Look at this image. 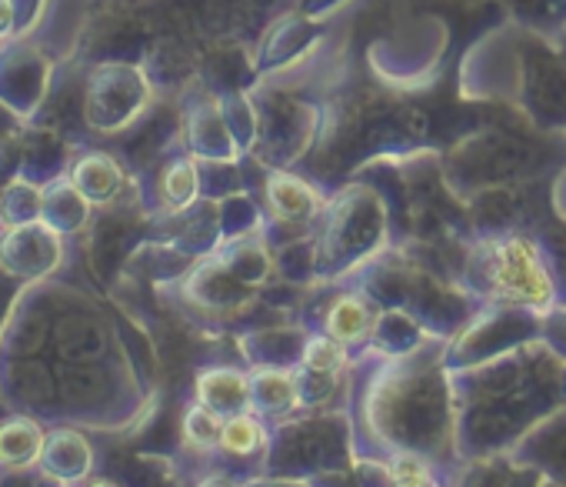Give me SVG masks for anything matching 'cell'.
Returning <instances> with one entry per match:
<instances>
[{
	"mask_svg": "<svg viewBox=\"0 0 566 487\" xmlns=\"http://www.w3.org/2000/svg\"><path fill=\"white\" fill-rule=\"evenodd\" d=\"M493 284L500 294L523 304H543L549 298V278L526 240L503 244L493 265Z\"/></svg>",
	"mask_w": 566,
	"mask_h": 487,
	"instance_id": "cell-1",
	"label": "cell"
},
{
	"mask_svg": "<svg viewBox=\"0 0 566 487\" xmlns=\"http://www.w3.org/2000/svg\"><path fill=\"white\" fill-rule=\"evenodd\" d=\"M41 450V431L31 421H11L0 427V460L28 464Z\"/></svg>",
	"mask_w": 566,
	"mask_h": 487,
	"instance_id": "cell-2",
	"label": "cell"
},
{
	"mask_svg": "<svg viewBox=\"0 0 566 487\" xmlns=\"http://www.w3.org/2000/svg\"><path fill=\"white\" fill-rule=\"evenodd\" d=\"M270 200L283 217H307L314 207V194L297 184L294 177H273L270 180Z\"/></svg>",
	"mask_w": 566,
	"mask_h": 487,
	"instance_id": "cell-3",
	"label": "cell"
},
{
	"mask_svg": "<svg viewBox=\"0 0 566 487\" xmlns=\"http://www.w3.org/2000/svg\"><path fill=\"white\" fill-rule=\"evenodd\" d=\"M327 324H331V334H334V338L350 341V338L364 334V328H367V308H364L360 301H354V298H344V301L334 308V314H331Z\"/></svg>",
	"mask_w": 566,
	"mask_h": 487,
	"instance_id": "cell-4",
	"label": "cell"
},
{
	"mask_svg": "<svg viewBox=\"0 0 566 487\" xmlns=\"http://www.w3.org/2000/svg\"><path fill=\"white\" fill-rule=\"evenodd\" d=\"M260 427L250 417H230L220 431V444L233 454H250L260 447Z\"/></svg>",
	"mask_w": 566,
	"mask_h": 487,
	"instance_id": "cell-5",
	"label": "cell"
},
{
	"mask_svg": "<svg viewBox=\"0 0 566 487\" xmlns=\"http://www.w3.org/2000/svg\"><path fill=\"white\" fill-rule=\"evenodd\" d=\"M164 190H167V197H170L174 204H187V200L193 197V190H197V174H193V167H187V164L170 167V174H167V180H164Z\"/></svg>",
	"mask_w": 566,
	"mask_h": 487,
	"instance_id": "cell-6",
	"label": "cell"
},
{
	"mask_svg": "<svg viewBox=\"0 0 566 487\" xmlns=\"http://www.w3.org/2000/svg\"><path fill=\"white\" fill-rule=\"evenodd\" d=\"M223 427H220V421L210 414V411H193L190 417H187V434L197 441V444H210V441H217V434H220Z\"/></svg>",
	"mask_w": 566,
	"mask_h": 487,
	"instance_id": "cell-7",
	"label": "cell"
},
{
	"mask_svg": "<svg viewBox=\"0 0 566 487\" xmlns=\"http://www.w3.org/2000/svg\"><path fill=\"white\" fill-rule=\"evenodd\" d=\"M307 361H311V367H317V371H334V367H340L344 351H340L337 341H317V344L311 348Z\"/></svg>",
	"mask_w": 566,
	"mask_h": 487,
	"instance_id": "cell-8",
	"label": "cell"
},
{
	"mask_svg": "<svg viewBox=\"0 0 566 487\" xmlns=\"http://www.w3.org/2000/svg\"><path fill=\"white\" fill-rule=\"evenodd\" d=\"M397 480L400 484H427L430 477H427V467L423 464L403 457V460H397Z\"/></svg>",
	"mask_w": 566,
	"mask_h": 487,
	"instance_id": "cell-9",
	"label": "cell"
},
{
	"mask_svg": "<svg viewBox=\"0 0 566 487\" xmlns=\"http://www.w3.org/2000/svg\"><path fill=\"white\" fill-rule=\"evenodd\" d=\"M11 28V4L8 0H0V34H4Z\"/></svg>",
	"mask_w": 566,
	"mask_h": 487,
	"instance_id": "cell-10",
	"label": "cell"
}]
</instances>
